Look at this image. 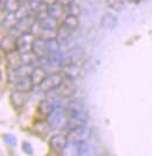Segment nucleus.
Returning a JSON list of instances; mask_svg holds the SVG:
<instances>
[{
  "label": "nucleus",
  "mask_w": 152,
  "mask_h": 156,
  "mask_svg": "<svg viewBox=\"0 0 152 156\" xmlns=\"http://www.w3.org/2000/svg\"><path fill=\"white\" fill-rule=\"evenodd\" d=\"M63 80H64V75H63L62 73H52V74H49V75L45 79V81L41 83L40 89H41L42 92H45V93L56 90V89L61 86V83L63 82Z\"/></svg>",
  "instance_id": "obj_1"
},
{
  "label": "nucleus",
  "mask_w": 152,
  "mask_h": 156,
  "mask_svg": "<svg viewBox=\"0 0 152 156\" xmlns=\"http://www.w3.org/2000/svg\"><path fill=\"white\" fill-rule=\"evenodd\" d=\"M88 149L85 142H69L61 151V156H85Z\"/></svg>",
  "instance_id": "obj_2"
},
{
  "label": "nucleus",
  "mask_w": 152,
  "mask_h": 156,
  "mask_svg": "<svg viewBox=\"0 0 152 156\" xmlns=\"http://www.w3.org/2000/svg\"><path fill=\"white\" fill-rule=\"evenodd\" d=\"M90 129L87 126H78L69 130L67 139L69 142H85L90 137Z\"/></svg>",
  "instance_id": "obj_3"
},
{
  "label": "nucleus",
  "mask_w": 152,
  "mask_h": 156,
  "mask_svg": "<svg viewBox=\"0 0 152 156\" xmlns=\"http://www.w3.org/2000/svg\"><path fill=\"white\" fill-rule=\"evenodd\" d=\"M34 35L28 32V33H23L20 37H18L16 39V44H18V51L23 54V53H28L32 52V48H33V44H34Z\"/></svg>",
  "instance_id": "obj_4"
},
{
  "label": "nucleus",
  "mask_w": 152,
  "mask_h": 156,
  "mask_svg": "<svg viewBox=\"0 0 152 156\" xmlns=\"http://www.w3.org/2000/svg\"><path fill=\"white\" fill-rule=\"evenodd\" d=\"M32 52L36 56V59H42V58H47V55L49 53V48H48V41L45 38L38 37L34 40L33 44V48Z\"/></svg>",
  "instance_id": "obj_5"
},
{
  "label": "nucleus",
  "mask_w": 152,
  "mask_h": 156,
  "mask_svg": "<svg viewBox=\"0 0 152 156\" xmlns=\"http://www.w3.org/2000/svg\"><path fill=\"white\" fill-rule=\"evenodd\" d=\"M5 59H6V65H7L9 70H18L21 66H22V58H21V53L16 49L13 52H9L7 54H5Z\"/></svg>",
  "instance_id": "obj_6"
},
{
  "label": "nucleus",
  "mask_w": 152,
  "mask_h": 156,
  "mask_svg": "<svg viewBox=\"0 0 152 156\" xmlns=\"http://www.w3.org/2000/svg\"><path fill=\"white\" fill-rule=\"evenodd\" d=\"M75 90L76 86L75 83H74V80L64 78L63 82L61 83V86L55 92L59 94L60 96H62V98H69V96H71L73 94L75 93Z\"/></svg>",
  "instance_id": "obj_7"
},
{
  "label": "nucleus",
  "mask_w": 152,
  "mask_h": 156,
  "mask_svg": "<svg viewBox=\"0 0 152 156\" xmlns=\"http://www.w3.org/2000/svg\"><path fill=\"white\" fill-rule=\"evenodd\" d=\"M68 119L69 117L66 116L64 113L54 110V113L49 116V122L55 128H62L64 126H68Z\"/></svg>",
  "instance_id": "obj_8"
},
{
  "label": "nucleus",
  "mask_w": 152,
  "mask_h": 156,
  "mask_svg": "<svg viewBox=\"0 0 152 156\" xmlns=\"http://www.w3.org/2000/svg\"><path fill=\"white\" fill-rule=\"evenodd\" d=\"M16 39L18 38H15L14 35H12V34H8V35L2 38V40H1V49H2V52H5V54L18 49Z\"/></svg>",
  "instance_id": "obj_9"
},
{
  "label": "nucleus",
  "mask_w": 152,
  "mask_h": 156,
  "mask_svg": "<svg viewBox=\"0 0 152 156\" xmlns=\"http://www.w3.org/2000/svg\"><path fill=\"white\" fill-rule=\"evenodd\" d=\"M49 143H50V146H52L53 149L62 151L63 148L69 143V141H68V139H67V136H64V135H62V134H56V135H53V136H52Z\"/></svg>",
  "instance_id": "obj_10"
},
{
  "label": "nucleus",
  "mask_w": 152,
  "mask_h": 156,
  "mask_svg": "<svg viewBox=\"0 0 152 156\" xmlns=\"http://www.w3.org/2000/svg\"><path fill=\"white\" fill-rule=\"evenodd\" d=\"M47 72H46L45 68L42 67H35L32 74H30V80L33 82L34 86H41V83L45 81V79L47 78Z\"/></svg>",
  "instance_id": "obj_11"
},
{
  "label": "nucleus",
  "mask_w": 152,
  "mask_h": 156,
  "mask_svg": "<svg viewBox=\"0 0 152 156\" xmlns=\"http://www.w3.org/2000/svg\"><path fill=\"white\" fill-rule=\"evenodd\" d=\"M62 72H63L64 78L74 80L75 78L78 76V74H80V68H78V66L76 65V62H71V61H70V62L66 63V65L62 67Z\"/></svg>",
  "instance_id": "obj_12"
},
{
  "label": "nucleus",
  "mask_w": 152,
  "mask_h": 156,
  "mask_svg": "<svg viewBox=\"0 0 152 156\" xmlns=\"http://www.w3.org/2000/svg\"><path fill=\"white\" fill-rule=\"evenodd\" d=\"M64 27H67L68 30H70L71 32L76 31L80 26V20H78V16H73V14H67V16L63 18L62 20V23Z\"/></svg>",
  "instance_id": "obj_13"
},
{
  "label": "nucleus",
  "mask_w": 152,
  "mask_h": 156,
  "mask_svg": "<svg viewBox=\"0 0 152 156\" xmlns=\"http://www.w3.org/2000/svg\"><path fill=\"white\" fill-rule=\"evenodd\" d=\"M33 82L30 80V76H27V78H22V79H19L16 81V85H15V88L16 90L19 92H22V93H28L33 89Z\"/></svg>",
  "instance_id": "obj_14"
},
{
  "label": "nucleus",
  "mask_w": 152,
  "mask_h": 156,
  "mask_svg": "<svg viewBox=\"0 0 152 156\" xmlns=\"http://www.w3.org/2000/svg\"><path fill=\"white\" fill-rule=\"evenodd\" d=\"M73 35V32L68 30L67 27H64L63 25H61L60 27L56 30V40L60 42V44H64V42H68L70 38Z\"/></svg>",
  "instance_id": "obj_15"
},
{
  "label": "nucleus",
  "mask_w": 152,
  "mask_h": 156,
  "mask_svg": "<svg viewBox=\"0 0 152 156\" xmlns=\"http://www.w3.org/2000/svg\"><path fill=\"white\" fill-rule=\"evenodd\" d=\"M25 94L26 93L19 92V90H14L11 94V102L15 108H21L25 105V102H26V95Z\"/></svg>",
  "instance_id": "obj_16"
},
{
  "label": "nucleus",
  "mask_w": 152,
  "mask_h": 156,
  "mask_svg": "<svg viewBox=\"0 0 152 156\" xmlns=\"http://www.w3.org/2000/svg\"><path fill=\"white\" fill-rule=\"evenodd\" d=\"M39 113L45 115V116H50L54 113V106L50 101H42L39 105Z\"/></svg>",
  "instance_id": "obj_17"
},
{
  "label": "nucleus",
  "mask_w": 152,
  "mask_h": 156,
  "mask_svg": "<svg viewBox=\"0 0 152 156\" xmlns=\"http://www.w3.org/2000/svg\"><path fill=\"white\" fill-rule=\"evenodd\" d=\"M48 14H49L50 18H53L55 20H59L63 16V7L60 6L59 4L48 6Z\"/></svg>",
  "instance_id": "obj_18"
},
{
  "label": "nucleus",
  "mask_w": 152,
  "mask_h": 156,
  "mask_svg": "<svg viewBox=\"0 0 152 156\" xmlns=\"http://www.w3.org/2000/svg\"><path fill=\"white\" fill-rule=\"evenodd\" d=\"M19 23V19L16 18L15 13H9L6 16V18L2 20V27H7V28H15V26Z\"/></svg>",
  "instance_id": "obj_19"
},
{
  "label": "nucleus",
  "mask_w": 152,
  "mask_h": 156,
  "mask_svg": "<svg viewBox=\"0 0 152 156\" xmlns=\"http://www.w3.org/2000/svg\"><path fill=\"white\" fill-rule=\"evenodd\" d=\"M4 4H5V8L9 13H16L19 8L21 7V4L19 0H4Z\"/></svg>",
  "instance_id": "obj_20"
},
{
  "label": "nucleus",
  "mask_w": 152,
  "mask_h": 156,
  "mask_svg": "<svg viewBox=\"0 0 152 156\" xmlns=\"http://www.w3.org/2000/svg\"><path fill=\"white\" fill-rule=\"evenodd\" d=\"M102 25L105 28H114L117 25V19L111 14H105L102 19Z\"/></svg>",
  "instance_id": "obj_21"
},
{
  "label": "nucleus",
  "mask_w": 152,
  "mask_h": 156,
  "mask_svg": "<svg viewBox=\"0 0 152 156\" xmlns=\"http://www.w3.org/2000/svg\"><path fill=\"white\" fill-rule=\"evenodd\" d=\"M22 58V65H30L32 62H34V59L36 58L33 52H28V53H23L21 54Z\"/></svg>",
  "instance_id": "obj_22"
},
{
  "label": "nucleus",
  "mask_w": 152,
  "mask_h": 156,
  "mask_svg": "<svg viewBox=\"0 0 152 156\" xmlns=\"http://www.w3.org/2000/svg\"><path fill=\"white\" fill-rule=\"evenodd\" d=\"M48 41V48H49V52H56L57 49H59V47H60V42L56 40V38H54V39H49L47 40Z\"/></svg>",
  "instance_id": "obj_23"
},
{
  "label": "nucleus",
  "mask_w": 152,
  "mask_h": 156,
  "mask_svg": "<svg viewBox=\"0 0 152 156\" xmlns=\"http://www.w3.org/2000/svg\"><path fill=\"white\" fill-rule=\"evenodd\" d=\"M108 5L110 8H114V9H121L123 6V0H106Z\"/></svg>",
  "instance_id": "obj_24"
},
{
  "label": "nucleus",
  "mask_w": 152,
  "mask_h": 156,
  "mask_svg": "<svg viewBox=\"0 0 152 156\" xmlns=\"http://www.w3.org/2000/svg\"><path fill=\"white\" fill-rule=\"evenodd\" d=\"M57 2H59V5L62 6V7L64 8H68L69 6H71L73 4H74V0H57Z\"/></svg>",
  "instance_id": "obj_25"
},
{
  "label": "nucleus",
  "mask_w": 152,
  "mask_h": 156,
  "mask_svg": "<svg viewBox=\"0 0 152 156\" xmlns=\"http://www.w3.org/2000/svg\"><path fill=\"white\" fill-rule=\"evenodd\" d=\"M4 140H5V142L6 143H8V144H14L15 142H16V140H15V137H13L12 135H5L4 136Z\"/></svg>",
  "instance_id": "obj_26"
},
{
  "label": "nucleus",
  "mask_w": 152,
  "mask_h": 156,
  "mask_svg": "<svg viewBox=\"0 0 152 156\" xmlns=\"http://www.w3.org/2000/svg\"><path fill=\"white\" fill-rule=\"evenodd\" d=\"M22 149H23V151L32 153V148H30L29 143H27V142H23V143H22Z\"/></svg>",
  "instance_id": "obj_27"
},
{
  "label": "nucleus",
  "mask_w": 152,
  "mask_h": 156,
  "mask_svg": "<svg viewBox=\"0 0 152 156\" xmlns=\"http://www.w3.org/2000/svg\"><path fill=\"white\" fill-rule=\"evenodd\" d=\"M57 2V0H42V4H45L46 6H52Z\"/></svg>",
  "instance_id": "obj_28"
},
{
  "label": "nucleus",
  "mask_w": 152,
  "mask_h": 156,
  "mask_svg": "<svg viewBox=\"0 0 152 156\" xmlns=\"http://www.w3.org/2000/svg\"><path fill=\"white\" fill-rule=\"evenodd\" d=\"M20 1V4H22V2H26V1H28V0H19Z\"/></svg>",
  "instance_id": "obj_29"
},
{
  "label": "nucleus",
  "mask_w": 152,
  "mask_h": 156,
  "mask_svg": "<svg viewBox=\"0 0 152 156\" xmlns=\"http://www.w3.org/2000/svg\"><path fill=\"white\" fill-rule=\"evenodd\" d=\"M98 156H109V155H108V154H99Z\"/></svg>",
  "instance_id": "obj_30"
}]
</instances>
